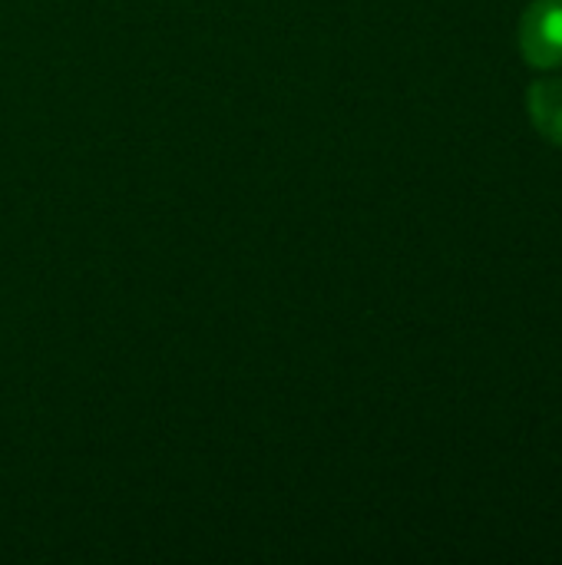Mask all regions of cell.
Wrapping results in <instances>:
<instances>
[{
	"instance_id": "7a4b0ae2",
	"label": "cell",
	"mask_w": 562,
	"mask_h": 565,
	"mask_svg": "<svg viewBox=\"0 0 562 565\" xmlns=\"http://www.w3.org/2000/svg\"><path fill=\"white\" fill-rule=\"evenodd\" d=\"M530 116L533 126L550 139L562 146V79H543L530 86Z\"/></svg>"
},
{
	"instance_id": "6da1fadb",
	"label": "cell",
	"mask_w": 562,
	"mask_h": 565,
	"mask_svg": "<svg viewBox=\"0 0 562 565\" xmlns=\"http://www.w3.org/2000/svg\"><path fill=\"white\" fill-rule=\"evenodd\" d=\"M520 53L530 66H562V0H537L520 20Z\"/></svg>"
}]
</instances>
